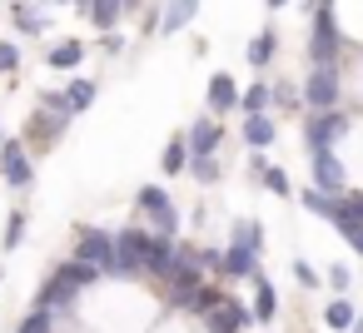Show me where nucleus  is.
<instances>
[{
    "mask_svg": "<svg viewBox=\"0 0 363 333\" xmlns=\"http://www.w3.org/2000/svg\"><path fill=\"white\" fill-rule=\"evenodd\" d=\"M0 283H6V269H0Z\"/></svg>",
    "mask_w": 363,
    "mask_h": 333,
    "instance_id": "46",
    "label": "nucleus"
},
{
    "mask_svg": "<svg viewBox=\"0 0 363 333\" xmlns=\"http://www.w3.org/2000/svg\"><path fill=\"white\" fill-rule=\"evenodd\" d=\"M75 259H85V264H100V273H110V264H115V234H105V229H95V224H80Z\"/></svg>",
    "mask_w": 363,
    "mask_h": 333,
    "instance_id": "6",
    "label": "nucleus"
},
{
    "mask_svg": "<svg viewBox=\"0 0 363 333\" xmlns=\"http://www.w3.org/2000/svg\"><path fill=\"white\" fill-rule=\"evenodd\" d=\"M130 6H140V0H125V11H130Z\"/></svg>",
    "mask_w": 363,
    "mask_h": 333,
    "instance_id": "45",
    "label": "nucleus"
},
{
    "mask_svg": "<svg viewBox=\"0 0 363 333\" xmlns=\"http://www.w3.org/2000/svg\"><path fill=\"white\" fill-rule=\"evenodd\" d=\"M40 105H45V110H55V115H70L65 95H55V90H45V95H40ZM70 120H75V115H70Z\"/></svg>",
    "mask_w": 363,
    "mask_h": 333,
    "instance_id": "39",
    "label": "nucleus"
},
{
    "mask_svg": "<svg viewBox=\"0 0 363 333\" xmlns=\"http://www.w3.org/2000/svg\"><path fill=\"white\" fill-rule=\"evenodd\" d=\"M318 6H333V0H308V11H318Z\"/></svg>",
    "mask_w": 363,
    "mask_h": 333,
    "instance_id": "42",
    "label": "nucleus"
},
{
    "mask_svg": "<svg viewBox=\"0 0 363 333\" xmlns=\"http://www.w3.org/2000/svg\"><path fill=\"white\" fill-rule=\"evenodd\" d=\"M150 219H155V234H169V239L179 234V209H174V204H164V209L150 214Z\"/></svg>",
    "mask_w": 363,
    "mask_h": 333,
    "instance_id": "32",
    "label": "nucleus"
},
{
    "mask_svg": "<svg viewBox=\"0 0 363 333\" xmlns=\"http://www.w3.org/2000/svg\"><path fill=\"white\" fill-rule=\"evenodd\" d=\"M189 174H194L199 184H214V179H219V164H214V154H189Z\"/></svg>",
    "mask_w": 363,
    "mask_h": 333,
    "instance_id": "29",
    "label": "nucleus"
},
{
    "mask_svg": "<svg viewBox=\"0 0 363 333\" xmlns=\"http://www.w3.org/2000/svg\"><path fill=\"white\" fill-rule=\"evenodd\" d=\"M209 110H214V115L239 110V85H234L229 75H214V80H209Z\"/></svg>",
    "mask_w": 363,
    "mask_h": 333,
    "instance_id": "14",
    "label": "nucleus"
},
{
    "mask_svg": "<svg viewBox=\"0 0 363 333\" xmlns=\"http://www.w3.org/2000/svg\"><path fill=\"white\" fill-rule=\"evenodd\" d=\"M254 269H259V254H254L249 244H229V249H224V264H219L224 278H249Z\"/></svg>",
    "mask_w": 363,
    "mask_h": 333,
    "instance_id": "12",
    "label": "nucleus"
},
{
    "mask_svg": "<svg viewBox=\"0 0 363 333\" xmlns=\"http://www.w3.org/2000/svg\"><path fill=\"white\" fill-rule=\"evenodd\" d=\"M353 333H363V318H353Z\"/></svg>",
    "mask_w": 363,
    "mask_h": 333,
    "instance_id": "44",
    "label": "nucleus"
},
{
    "mask_svg": "<svg viewBox=\"0 0 363 333\" xmlns=\"http://www.w3.org/2000/svg\"><path fill=\"white\" fill-rule=\"evenodd\" d=\"M0 179H6L11 189H30L35 184V164L26 159V145L6 140V135H0Z\"/></svg>",
    "mask_w": 363,
    "mask_h": 333,
    "instance_id": "5",
    "label": "nucleus"
},
{
    "mask_svg": "<svg viewBox=\"0 0 363 333\" xmlns=\"http://www.w3.org/2000/svg\"><path fill=\"white\" fill-rule=\"evenodd\" d=\"M21 70V50L11 40H0V75H16Z\"/></svg>",
    "mask_w": 363,
    "mask_h": 333,
    "instance_id": "34",
    "label": "nucleus"
},
{
    "mask_svg": "<svg viewBox=\"0 0 363 333\" xmlns=\"http://www.w3.org/2000/svg\"><path fill=\"white\" fill-rule=\"evenodd\" d=\"M348 244H353V249L363 254V224H353V229H348Z\"/></svg>",
    "mask_w": 363,
    "mask_h": 333,
    "instance_id": "41",
    "label": "nucleus"
},
{
    "mask_svg": "<svg viewBox=\"0 0 363 333\" xmlns=\"http://www.w3.org/2000/svg\"><path fill=\"white\" fill-rule=\"evenodd\" d=\"M194 11H199V0H169V6H164V16H160V30H164V35L184 30V26L194 21Z\"/></svg>",
    "mask_w": 363,
    "mask_h": 333,
    "instance_id": "17",
    "label": "nucleus"
},
{
    "mask_svg": "<svg viewBox=\"0 0 363 333\" xmlns=\"http://www.w3.org/2000/svg\"><path fill=\"white\" fill-rule=\"evenodd\" d=\"M11 21H16L21 35H40V30H45V16H35L26 0H16V6H11Z\"/></svg>",
    "mask_w": 363,
    "mask_h": 333,
    "instance_id": "23",
    "label": "nucleus"
},
{
    "mask_svg": "<svg viewBox=\"0 0 363 333\" xmlns=\"http://www.w3.org/2000/svg\"><path fill=\"white\" fill-rule=\"evenodd\" d=\"M274 135H279V125H274L264 110H254V115L244 120V145H249V149H269V145H274Z\"/></svg>",
    "mask_w": 363,
    "mask_h": 333,
    "instance_id": "13",
    "label": "nucleus"
},
{
    "mask_svg": "<svg viewBox=\"0 0 363 333\" xmlns=\"http://www.w3.org/2000/svg\"><path fill=\"white\" fill-rule=\"evenodd\" d=\"M174 239L169 234H150V249H145V273H155V278H164L169 273V264H174Z\"/></svg>",
    "mask_w": 363,
    "mask_h": 333,
    "instance_id": "10",
    "label": "nucleus"
},
{
    "mask_svg": "<svg viewBox=\"0 0 363 333\" xmlns=\"http://www.w3.org/2000/svg\"><path fill=\"white\" fill-rule=\"evenodd\" d=\"M343 55V30L333 21V6H318L313 11V35H308V60L313 65H338Z\"/></svg>",
    "mask_w": 363,
    "mask_h": 333,
    "instance_id": "1",
    "label": "nucleus"
},
{
    "mask_svg": "<svg viewBox=\"0 0 363 333\" xmlns=\"http://www.w3.org/2000/svg\"><path fill=\"white\" fill-rule=\"evenodd\" d=\"M219 140H224V130L204 115V120H194L189 125V135H184V145H189V154H214L219 149Z\"/></svg>",
    "mask_w": 363,
    "mask_h": 333,
    "instance_id": "11",
    "label": "nucleus"
},
{
    "mask_svg": "<svg viewBox=\"0 0 363 333\" xmlns=\"http://www.w3.org/2000/svg\"><path fill=\"white\" fill-rule=\"evenodd\" d=\"M353 318H358V313H353V303H348L343 293L323 308V323H328V328H353Z\"/></svg>",
    "mask_w": 363,
    "mask_h": 333,
    "instance_id": "27",
    "label": "nucleus"
},
{
    "mask_svg": "<svg viewBox=\"0 0 363 333\" xmlns=\"http://www.w3.org/2000/svg\"><path fill=\"white\" fill-rule=\"evenodd\" d=\"M194 264H199V269H214V273H219L224 254H219V249H194Z\"/></svg>",
    "mask_w": 363,
    "mask_h": 333,
    "instance_id": "37",
    "label": "nucleus"
},
{
    "mask_svg": "<svg viewBox=\"0 0 363 333\" xmlns=\"http://www.w3.org/2000/svg\"><path fill=\"white\" fill-rule=\"evenodd\" d=\"M65 125H70V115H55V110H45V105H40V115H30L26 140H35V145L45 149V145H55V140L65 135Z\"/></svg>",
    "mask_w": 363,
    "mask_h": 333,
    "instance_id": "9",
    "label": "nucleus"
},
{
    "mask_svg": "<svg viewBox=\"0 0 363 333\" xmlns=\"http://www.w3.org/2000/svg\"><path fill=\"white\" fill-rule=\"evenodd\" d=\"M353 130V120L333 105V110H313V120L303 125V145L308 149H338V140Z\"/></svg>",
    "mask_w": 363,
    "mask_h": 333,
    "instance_id": "2",
    "label": "nucleus"
},
{
    "mask_svg": "<svg viewBox=\"0 0 363 333\" xmlns=\"http://www.w3.org/2000/svg\"><path fill=\"white\" fill-rule=\"evenodd\" d=\"M55 328V308H45V303H35L26 318H21V328L16 333H50Z\"/></svg>",
    "mask_w": 363,
    "mask_h": 333,
    "instance_id": "24",
    "label": "nucleus"
},
{
    "mask_svg": "<svg viewBox=\"0 0 363 333\" xmlns=\"http://www.w3.org/2000/svg\"><path fill=\"white\" fill-rule=\"evenodd\" d=\"M338 204H343L338 194H323V189H303V209H308V214H318V219H328V224H333Z\"/></svg>",
    "mask_w": 363,
    "mask_h": 333,
    "instance_id": "22",
    "label": "nucleus"
},
{
    "mask_svg": "<svg viewBox=\"0 0 363 333\" xmlns=\"http://www.w3.org/2000/svg\"><path fill=\"white\" fill-rule=\"evenodd\" d=\"M343 204H348V214H353V219H358V224H363V194H348V199H343Z\"/></svg>",
    "mask_w": 363,
    "mask_h": 333,
    "instance_id": "40",
    "label": "nucleus"
},
{
    "mask_svg": "<svg viewBox=\"0 0 363 333\" xmlns=\"http://www.w3.org/2000/svg\"><path fill=\"white\" fill-rule=\"evenodd\" d=\"M21 239H26V214L16 209V214L6 219V239H0V249H21Z\"/></svg>",
    "mask_w": 363,
    "mask_h": 333,
    "instance_id": "31",
    "label": "nucleus"
},
{
    "mask_svg": "<svg viewBox=\"0 0 363 333\" xmlns=\"http://www.w3.org/2000/svg\"><path fill=\"white\" fill-rule=\"evenodd\" d=\"M313 189L343 194V159H338L333 149H313Z\"/></svg>",
    "mask_w": 363,
    "mask_h": 333,
    "instance_id": "7",
    "label": "nucleus"
},
{
    "mask_svg": "<svg viewBox=\"0 0 363 333\" xmlns=\"http://www.w3.org/2000/svg\"><path fill=\"white\" fill-rule=\"evenodd\" d=\"M279 6H289V0H269V11H279Z\"/></svg>",
    "mask_w": 363,
    "mask_h": 333,
    "instance_id": "43",
    "label": "nucleus"
},
{
    "mask_svg": "<svg viewBox=\"0 0 363 333\" xmlns=\"http://www.w3.org/2000/svg\"><path fill=\"white\" fill-rule=\"evenodd\" d=\"M328 283H333V293H348V283H353L348 264H333V269H328Z\"/></svg>",
    "mask_w": 363,
    "mask_h": 333,
    "instance_id": "36",
    "label": "nucleus"
},
{
    "mask_svg": "<svg viewBox=\"0 0 363 333\" xmlns=\"http://www.w3.org/2000/svg\"><path fill=\"white\" fill-rule=\"evenodd\" d=\"M249 278H254V318H259V323H274V313H279V298H274V283H269V278H264L259 269H254Z\"/></svg>",
    "mask_w": 363,
    "mask_h": 333,
    "instance_id": "15",
    "label": "nucleus"
},
{
    "mask_svg": "<svg viewBox=\"0 0 363 333\" xmlns=\"http://www.w3.org/2000/svg\"><path fill=\"white\" fill-rule=\"evenodd\" d=\"M234 244H249L254 254L264 249V224L259 219H234Z\"/></svg>",
    "mask_w": 363,
    "mask_h": 333,
    "instance_id": "26",
    "label": "nucleus"
},
{
    "mask_svg": "<svg viewBox=\"0 0 363 333\" xmlns=\"http://www.w3.org/2000/svg\"><path fill=\"white\" fill-rule=\"evenodd\" d=\"M60 95H65V105H70V115H80V110H90V105H95V95H100V85H95V80H70V85H65Z\"/></svg>",
    "mask_w": 363,
    "mask_h": 333,
    "instance_id": "20",
    "label": "nucleus"
},
{
    "mask_svg": "<svg viewBox=\"0 0 363 333\" xmlns=\"http://www.w3.org/2000/svg\"><path fill=\"white\" fill-rule=\"evenodd\" d=\"M274 105V85H249L244 95H239V110L244 115H254V110H269Z\"/></svg>",
    "mask_w": 363,
    "mask_h": 333,
    "instance_id": "25",
    "label": "nucleus"
},
{
    "mask_svg": "<svg viewBox=\"0 0 363 333\" xmlns=\"http://www.w3.org/2000/svg\"><path fill=\"white\" fill-rule=\"evenodd\" d=\"M338 95H343L338 65H313V70H308V85H303V105H308V110H333Z\"/></svg>",
    "mask_w": 363,
    "mask_h": 333,
    "instance_id": "4",
    "label": "nucleus"
},
{
    "mask_svg": "<svg viewBox=\"0 0 363 333\" xmlns=\"http://www.w3.org/2000/svg\"><path fill=\"white\" fill-rule=\"evenodd\" d=\"M80 60H85V45H80V40H60V45H50V55H45L50 70H75Z\"/></svg>",
    "mask_w": 363,
    "mask_h": 333,
    "instance_id": "19",
    "label": "nucleus"
},
{
    "mask_svg": "<svg viewBox=\"0 0 363 333\" xmlns=\"http://www.w3.org/2000/svg\"><path fill=\"white\" fill-rule=\"evenodd\" d=\"M145 249H150V229H120L115 234V264H110V273H120V278H135V273H145Z\"/></svg>",
    "mask_w": 363,
    "mask_h": 333,
    "instance_id": "3",
    "label": "nucleus"
},
{
    "mask_svg": "<svg viewBox=\"0 0 363 333\" xmlns=\"http://www.w3.org/2000/svg\"><path fill=\"white\" fill-rule=\"evenodd\" d=\"M274 50H279V35H274V30H259V35L249 40V50H244V60H249L254 70H264V65L274 60Z\"/></svg>",
    "mask_w": 363,
    "mask_h": 333,
    "instance_id": "18",
    "label": "nucleus"
},
{
    "mask_svg": "<svg viewBox=\"0 0 363 333\" xmlns=\"http://www.w3.org/2000/svg\"><path fill=\"white\" fill-rule=\"evenodd\" d=\"M274 105H284V110H298V105H303V95H294V85H274Z\"/></svg>",
    "mask_w": 363,
    "mask_h": 333,
    "instance_id": "35",
    "label": "nucleus"
},
{
    "mask_svg": "<svg viewBox=\"0 0 363 333\" xmlns=\"http://www.w3.org/2000/svg\"><path fill=\"white\" fill-rule=\"evenodd\" d=\"M160 169H164V174H184V169H189V145H184V135H174V140L164 145Z\"/></svg>",
    "mask_w": 363,
    "mask_h": 333,
    "instance_id": "21",
    "label": "nucleus"
},
{
    "mask_svg": "<svg viewBox=\"0 0 363 333\" xmlns=\"http://www.w3.org/2000/svg\"><path fill=\"white\" fill-rule=\"evenodd\" d=\"M80 6L95 21V30H115V21L125 16V0H80Z\"/></svg>",
    "mask_w": 363,
    "mask_h": 333,
    "instance_id": "16",
    "label": "nucleus"
},
{
    "mask_svg": "<svg viewBox=\"0 0 363 333\" xmlns=\"http://www.w3.org/2000/svg\"><path fill=\"white\" fill-rule=\"evenodd\" d=\"M259 179H264V189H269V194H289V189H294V184H289V174H284L279 164H264V169H259Z\"/></svg>",
    "mask_w": 363,
    "mask_h": 333,
    "instance_id": "30",
    "label": "nucleus"
},
{
    "mask_svg": "<svg viewBox=\"0 0 363 333\" xmlns=\"http://www.w3.org/2000/svg\"><path fill=\"white\" fill-rule=\"evenodd\" d=\"M135 204H140V214H160V209L169 204V194H164L160 184H145V189L135 194Z\"/></svg>",
    "mask_w": 363,
    "mask_h": 333,
    "instance_id": "28",
    "label": "nucleus"
},
{
    "mask_svg": "<svg viewBox=\"0 0 363 333\" xmlns=\"http://www.w3.org/2000/svg\"><path fill=\"white\" fill-rule=\"evenodd\" d=\"M219 298H224V293H219L214 283H199V288H194V298H189V308H194V313H209Z\"/></svg>",
    "mask_w": 363,
    "mask_h": 333,
    "instance_id": "33",
    "label": "nucleus"
},
{
    "mask_svg": "<svg viewBox=\"0 0 363 333\" xmlns=\"http://www.w3.org/2000/svg\"><path fill=\"white\" fill-rule=\"evenodd\" d=\"M294 278H298L303 288H318V273H313V264H303V259H294Z\"/></svg>",
    "mask_w": 363,
    "mask_h": 333,
    "instance_id": "38",
    "label": "nucleus"
},
{
    "mask_svg": "<svg viewBox=\"0 0 363 333\" xmlns=\"http://www.w3.org/2000/svg\"><path fill=\"white\" fill-rule=\"evenodd\" d=\"M204 323H209V333H239V328L249 323V308L234 303V298H219V303L204 313Z\"/></svg>",
    "mask_w": 363,
    "mask_h": 333,
    "instance_id": "8",
    "label": "nucleus"
}]
</instances>
